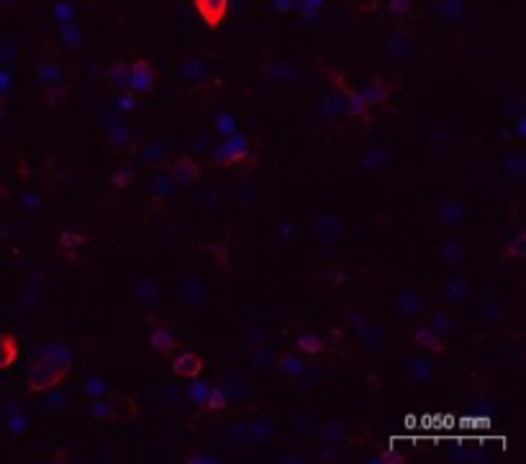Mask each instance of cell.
<instances>
[{
  "mask_svg": "<svg viewBox=\"0 0 526 464\" xmlns=\"http://www.w3.org/2000/svg\"><path fill=\"white\" fill-rule=\"evenodd\" d=\"M72 367V354H69L67 346L52 344L41 349L36 360L31 362L29 369V393H49V390H57L62 385V380L69 374Z\"/></svg>",
  "mask_w": 526,
  "mask_h": 464,
  "instance_id": "cell-1",
  "label": "cell"
},
{
  "mask_svg": "<svg viewBox=\"0 0 526 464\" xmlns=\"http://www.w3.org/2000/svg\"><path fill=\"white\" fill-rule=\"evenodd\" d=\"M252 149H249V139L241 134H229L221 144L213 146V165L216 167H231L239 165L244 159H249Z\"/></svg>",
  "mask_w": 526,
  "mask_h": 464,
  "instance_id": "cell-2",
  "label": "cell"
},
{
  "mask_svg": "<svg viewBox=\"0 0 526 464\" xmlns=\"http://www.w3.org/2000/svg\"><path fill=\"white\" fill-rule=\"evenodd\" d=\"M157 83V72L151 67L149 60H136L131 64V72H128V90H134L136 95H144L149 93Z\"/></svg>",
  "mask_w": 526,
  "mask_h": 464,
  "instance_id": "cell-3",
  "label": "cell"
},
{
  "mask_svg": "<svg viewBox=\"0 0 526 464\" xmlns=\"http://www.w3.org/2000/svg\"><path fill=\"white\" fill-rule=\"evenodd\" d=\"M229 6H231V0H193L196 13L201 15V21L208 29H218L224 23L226 13H229Z\"/></svg>",
  "mask_w": 526,
  "mask_h": 464,
  "instance_id": "cell-4",
  "label": "cell"
},
{
  "mask_svg": "<svg viewBox=\"0 0 526 464\" xmlns=\"http://www.w3.org/2000/svg\"><path fill=\"white\" fill-rule=\"evenodd\" d=\"M103 128H105V136L111 142L113 149H126L131 144V128L123 118H119L116 113H103Z\"/></svg>",
  "mask_w": 526,
  "mask_h": 464,
  "instance_id": "cell-5",
  "label": "cell"
},
{
  "mask_svg": "<svg viewBox=\"0 0 526 464\" xmlns=\"http://www.w3.org/2000/svg\"><path fill=\"white\" fill-rule=\"evenodd\" d=\"M170 177H173L177 187H190L201 180V167H198V162L193 157H180L173 165Z\"/></svg>",
  "mask_w": 526,
  "mask_h": 464,
  "instance_id": "cell-6",
  "label": "cell"
},
{
  "mask_svg": "<svg viewBox=\"0 0 526 464\" xmlns=\"http://www.w3.org/2000/svg\"><path fill=\"white\" fill-rule=\"evenodd\" d=\"M259 72H262V77L267 83H275V85H290V83H295V77H298V72H295L288 62H278V60L262 64Z\"/></svg>",
  "mask_w": 526,
  "mask_h": 464,
  "instance_id": "cell-7",
  "label": "cell"
},
{
  "mask_svg": "<svg viewBox=\"0 0 526 464\" xmlns=\"http://www.w3.org/2000/svg\"><path fill=\"white\" fill-rule=\"evenodd\" d=\"M173 372L177 377H185V380H193L203 372V360L198 357L196 352H180L173 362Z\"/></svg>",
  "mask_w": 526,
  "mask_h": 464,
  "instance_id": "cell-8",
  "label": "cell"
},
{
  "mask_svg": "<svg viewBox=\"0 0 526 464\" xmlns=\"http://www.w3.org/2000/svg\"><path fill=\"white\" fill-rule=\"evenodd\" d=\"M34 77H36V83L46 90V88H54V85L65 83V69H62L60 62L46 60V62H41V64L36 67Z\"/></svg>",
  "mask_w": 526,
  "mask_h": 464,
  "instance_id": "cell-9",
  "label": "cell"
},
{
  "mask_svg": "<svg viewBox=\"0 0 526 464\" xmlns=\"http://www.w3.org/2000/svg\"><path fill=\"white\" fill-rule=\"evenodd\" d=\"M21 357V344L13 334H0V372L11 369Z\"/></svg>",
  "mask_w": 526,
  "mask_h": 464,
  "instance_id": "cell-10",
  "label": "cell"
},
{
  "mask_svg": "<svg viewBox=\"0 0 526 464\" xmlns=\"http://www.w3.org/2000/svg\"><path fill=\"white\" fill-rule=\"evenodd\" d=\"M411 52H414V39H411V34H408V31H396L391 36V41H388V57H391V60H408Z\"/></svg>",
  "mask_w": 526,
  "mask_h": 464,
  "instance_id": "cell-11",
  "label": "cell"
},
{
  "mask_svg": "<svg viewBox=\"0 0 526 464\" xmlns=\"http://www.w3.org/2000/svg\"><path fill=\"white\" fill-rule=\"evenodd\" d=\"M180 77L185 85H193V88H198V85H203L205 80H208V69H205L203 62L198 60H185L180 67Z\"/></svg>",
  "mask_w": 526,
  "mask_h": 464,
  "instance_id": "cell-12",
  "label": "cell"
},
{
  "mask_svg": "<svg viewBox=\"0 0 526 464\" xmlns=\"http://www.w3.org/2000/svg\"><path fill=\"white\" fill-rule=\"evenodd\" d=\"M149 346L154 349V352L167 354V352H173L175 346H177V336H175L167 326H157V329L149 334Z\"/></svg>",
  "mask_w": 526,
  "mask_h": 464,
  "instance_id": "cell-13",
  "label": "cell"
},
{
  "mask_svg": "<svg viewBox=\"0 0 526 464\" xmlns=\"http://www.w3.org/2000/svg\"><path fill=\"white\" fill-rule=\"evenodd\" d=\"M205 295H208V290L201 280H185L180 287V298L185 306H203Z\"/></svg>",
  "mask_w": 526,
  "mask_h": 464,
  "instance_id": "cell-14",
  "label": "cell"
},
{
  "mask_svg": "<svg viewBox=\"0 0 526 464\" xmlns=\"http://www.w3.org/2000/svg\"><path fill=\"white\" fill-rule=\"evenodd\" d=\"M139 159H142V165H149V167H157L162 165L167 159V149L162 142H154V139H149V142L142 144V149H139Z\"/></svg>",
  "mask_w": 526,
  "mask_h": 464,
  "instance_id": "cell-15",
  "label": "cell"
},
{
  "mask_svg": "<svg viewBox=\"0 0 526 464\" xmlns=\"http://www.w3.org/2000/svg\"><path fill=\"white\" fill-rule=\"evenodd\" d=\"M388 159H391V151L375 146V149L365 151L360 157V170H365V172H377V170H383V167L388 165Z\"/></svg>",
  "mask_w": 526,
  "mask_h": 464,
  "instance_id": "cell-16",
  "label": "cell"
},
{
  "mask_svg": "<svg viewBox=\"0 0 526 464\" xmlns=\"http://www.w3.org/2000/svg\"><path fill=\"white\" fill-rule=\"evenodd\" d=\"M396 300H398L396 308H398V313L403 315V318H414L421 308H424V303H421V298L414 290H403Z\"/></svg>",
  "mask_w": 526,
  "mask_h": 464,
  "instance_id": "cell-17",
  "label": "cell"
},
{
  "mask_svg": "<svg viewBox=\"0 0 526 464\" xmlns=\"http://www.w3.org/2000/svg\"><path fill=\"white\" fill-rule=\"evenodd\" d=\"M342 95H344L346 113H352L354 118H367V108L365 97L360 95V90H349V88H342Z\"/></svg>",
  "mask_w": 526,
  "mask_h": 464,
  "instance_id": "cell-18",
  "label": "cell"
},
{
  "mask_svg": "<svg viewBox=\"0 0 526 464\" xmlns=\"http://www.w3.org/2000/svg\"><path fill=\"white\" fill-rule=\"evenodd\" d=\"M414 341L419 346H424V349H431V352H442L444 349L442 334H436L431 326H421V329L414 334Z\"/></svg>",
  "mask_w": 526,
  "mask_h": 464,
  "instance_id": "cell-19",
  "label": "cell"
},
{
  "mask_svg": "<svg viewBox=\"0 0 526 464\" xmlns=\"http://www.w3.org/2000/svg\"><path fill=\"white\" fill-rule=\"evenodd\" d=\"M342 228H344V224H342L337 216H323V218L318 216L313 226V231L321 233L323 239H337L339 233H342Z\"/></svg>",
  "mask_w": 526,
  "mask_h": 464,
  "instance_id": "cell-20",
  "label": "cell"
},
{
  "mask_svg": "<svg viewBox=\"0 0 526 464\" xmlns=\"http://www.w3.org/2000/svg\"><path fill=\"white\" fill-rule=\"evenodd\" d=\"M360 95L365 97L367 105H383L388 100V88L383 83H377V80H370L367 85H362Z\"/></svg>",
  "mask_w": 526,
  "mask_h": 464,
  "instance_id": "cell-21",
  "label": "cell"
},
{
  "mask_svg": "<svg viewBox=\"0 0 526 464\" xmlns=\"http://www.w3.org/2000/svg\"><path fill=\"white\" fill-rule=\"evenodd\" d=\"M134 295L142 300L144 306H151V303H157V300H159V287H157V282H154V280L144 278V280H139V282H136Z\"/></svg>",
  "mask_w": 526,
  "mask_h": 464,
  "instance_id": "cell-22",
  "label": "cell"
},
{
  "mask_svg": "<svg viewBox=\"0 0 526 464\" xmlns=\"http://www.w3.org/2000/svg\"><path fill=\"white\" fill-rule=\"evenodd\" d=\"M278 367L288 380H298L303 374V369H306V362H303L298 354H288V357H283V360L278 362Z\"/></svg>",
  "mask_w": 526,
  "mask_h": 464,
  "instance_id": "cell-23",
  "label": "cell"
},
{
  "mask_svg": "<svg viewBox=\"0 0 526 464\" xmlns=\"http://www.w3.org/2000/svg\"><path fill=\"white\" fill-rule=\"evenodd\" d=\"M60 34L67 49H80V46H83V34H80V29L75 26V21L60 23Z\"/></svg>",
  "mask_w": 526,
  "mask_h": 464,
  "instance_id": "cell-24",
  "label": "cell"
},
{
  "mask_svg": "<svg viewBox=\"0 0 526 464\" xmlns=\"http://www.w3.org/2000/svg\"><path fill=\"white\" fill-rule=\"evenodd\" d=\"M175 180L170 177V175H159L157 180L151 182V195H154V200H167L170 195L175 193Z\"/></svg>",
  "mask_w": 526,
  "mask_h": 464,
  "instance_id": "cell-25",
  "label": "cell"
},
{
  "mask_svg": "<svg viewBox=\"0 0 526 464\" xmlns=\"http://www.w3.org/2000/svg\"><path fill=\"white\" fill-rule=\"evenodd\" d=\"M321 113L323 116H342V113H346L344 97L339 95V93H329V95L321 100Z\"/></svg>",
  "mask_w": 526,
  "mask_h": 464,
  "instance_id": "cell-26",
  "label": "cell"
},
{
  "mask_svg": "<svg viewBox=\"0 0 526 464\" xmlns=\"http://www.w3.org/2000/svg\"><path fill=\"white\" fill-rule=\"evenodd\" d=\"M128 72H131V64L126 62H119L111 67V85L116 90H128Z\"/></svg>",
  "mask_w": 526,
  "mask_h": 464,
  "instance_id": "cell-27",
  "label": "cell"
},
{
  "mask_svg": "<svg viewBox=\"0 0 526 464\" xmlns=\"http://www.w3.org/2000/svg\"><path fill=\"white\" fill-rule=\"evenodd\" d=\"M205 408L213 413L218 411H226V405H229V395L224 393V388H210L208 395H205Z\"/></svg>",
  "mask_w": 526,
  "mask_h": 464,
  "instance_id": "cell-28",
  "label": "cell"
},
{
  "mask_svg": "<svg viewBox=\"0 0 526 464\" xmlns=\"http://www.w3.org/2000/svg\"><path fill=\"white\" fill-rule=\"evenodd\" d=\"M298 349L306 354H318L323 349V341L318 334H313V331H306V334H301L298 336Z\"/></svg>",
  "mask_w": 526,
  "mask_h": 464,
  "instance_id": "cell-29",
  "label": "cell"
},
{
  "mask_svg": "<svg viewBox=\"0 0 526 464\" xmlns=\"http://www.w3.org/2000/svg\"><path fill=\"white\" fill-rule=\"evenodd\" d=\"M431 372H434L431 362H426V360H411V362H408V374H411L416 382L429 380V377H431Z\"/></svg>",
  "mask_w": 526,
  "mask_h": 464,
  "instance_id": "cell-30",
  "label": "cell"
},
{
  "mask_svg": "<svg viewBox=\"0 0 526 464\" xmlns=\"http://www.w3.org/2000/svg\"><path fill=\"white\" fill-rule=\"evenodd\" d=\"M321 439L326 442V446H342V439H344V428H342V423H329V426L321 431Z\"/></svg>",
  "mask_w": 526,
  "mask_h": 464,
  "instance_id": "cell-31",
  "label": "cell"
},
{
  "mask_svg": "<svg viewBox=\"0 0 526 464\" xmlns=\"http://www.w3.org/2000/svg\"><path fill=\"white\" fill-rule=\"evenodd\" d=\"M80 244H83V233H80V231L65 228V231L60 233V249H62V252H72V249H77Z\"/></svg>",
  "mask_w": 526,
  "mask_h": 464,
  "instance_id": "cell-32",
  "label": "cell"
},
{
  "mask_svg": "<svg viewBox=\"0 0 526 464\" xmlns=\"http://www.w3.org/2000/svg\"><path fill=\"white\" fill-rule=\"evenodd\" d=\"M442 18H450V21H457L459 15H465V3L462 0H444L442 3Z\"/></svg>",
  "mask_w": 526,
  "mask_h": 464,
  "instance_id": "cell-33",
  "label": "cell"
},
{
  "mask_svg": "<svg viewBox=\"0 0 526 464\" xmlns=\"http://www.w3.org/2000/svg\"><path fill=\"white\" fill-rule=\"evenodd\" d=\"M111 413H113V405L108 403V400H103V397H93V400H90V416H93V418L105 421V418H111Z\"/></svg>",
  "mask_w": 526,
  "mask_h": 464,
  "instance_id": "cell-34",
  "label": "cell"
},
{
  "mask_svg": "<svg viewBox=\"0 0 526 464\" xmlns=\"http://www.w3.org/2000/svg\"><path fill=\"white\" fill-rule=\"evenodd\" d=\"M444 295L452 300V303H457V300H462L467 295V285H465V280H459V278H454L452 280L447 287H444Z\"/></svg>",
  "mask_w": 526,
  "mask_h": 464,
  "instance_id": "cell-35",
  "label": "cell"
},
{
  "mask_svg": "<svg viewBox=\"0 0 526 464\" xmlns=\"http://www.w3.org/2000/svg\"><path fill=\"white\" fill-rule=\"evenodd\" d=\"M247 431H249V439H270V434H272V428H270V421H252V426H247Z\"/></svg>",
  "mask_w": 526,
  "mask_h": 464,
  "instance_id": "cell-36",
  "label": "cell"
},
{
  "mask_svg": "<svg viewBox=\"0 0 526 464\" xmlns=\"http://www.w3.org/2000/svg\"><path fill=\"white\" fill-rule=\"evenodd\" d=\"M83 390L88 393L90 397H103L105 395V382L100 380V377H85V382H83Z\"/></svg>",
  "mask_w": 526,
  "mask_h": 464,
  "instance_id": "cell-37",
  "label": "cell"
},
{
  "mask_svg": "<svg viewBox=\"0 0 526 464\" xmlns=\"http://www.w3.org/2000/svg\"><path fill=\"white\" fill-rule=\"evenodd\" d=\"M134 177H136V172L131 170V167H121V170H116V172L111 175V182L116 187H128Z\"/></svg>",
  "mask_w": 526,
  "mask_h": 464,
  "instance_id": "cell-38",
  "label": "cell"
},
{
  "mask_svg": "<svg viewBox=\"0 0 526 464\" xmlns=\"http://www.w3.org/2000/svg\"><path fill=\"white\" fill-rule=\"evenodd\" d=\"M119 111L121 113H131L139 105V97H136V93L134 90H121V95H119Z\"/></svg>",
  "mask_w": 526,
  "mask_h": 464,
  "instance_id": "cell-39",
  "label": "cell"
},
{
  "mask_svg": "<svg viewBox=\"0 0 526 464\" xmlns=\"http://www.w3.org/2000/svg\"><path fill=\"white\" fill-rule=\"evenodd\" d=\"M208 390L210 388L205 385V382H193V385L188 388V397L196 405H203L205 403V395H208Z\"/></svg>",
  "mask_w": 526,
  "mask_h": 464,
  "instance_id": "cell-40",
  "label": "cell"
},
{
  "mask_svg": "<svg viewBox=\"0 0 526 464\" xmlns=\"http://www.w3.org/2000/svg\"><path fill=\"white\" fill-rule=\"evenodd\" d=\"M213 126H216V131H218L221 136L234 134V118L229 116V113H218L216 121H213Z\"/></svg>",
  "mask_w": 526,
  "mask_h": 464,
  "instance_id": "cell-41",
  "label": "cell"
},
{
  "mask_svg": "<svg viewBox=\"0 0 526 464\" xmlns=\"http://www.w3.org/2000/svg\"><path fill=\"white\" fill-rule=\"evenodd\" d=\"M52 11H54V18H57L60 23L72 21V18H75V8L69 6V3H62V0H60V3H54Z\"/></svg>",
  "mask_w": 526,
  "mask_h": 464,
  "instance_id": "cell-42",
  "label": "cell"
},
{
  "mask_svg": "<svg viewBox=\"0 0 526 464\" xmlns=\"http://www.w3.org/2000/svg\"><path fill=\"white\" fill-rule=\"evenodd\" d=\"M431 323H434L431 329H434L436 334H447V331L452 329V326H450V323H452V318H450V315H447V313H444V311H436V313L431 315Z\"/></svg>",
  "mask_w": 526,
  "mask_h": 464,
  "instance_id": "cell-43",
  "label": "cell"
},
{
  "mask_svg": "<svg viewBox=\"0 0 526 464\" xmlns=\"http://www.w3.org/2000/svg\"><path fill=\"white\" fill-rule=\"evenodd\" d=\"M23 428H26V418L18 413V408H13V416L8 413V431L18 436V434H23Z\"/></svg>",
  "mask_w": 526,
  "mask_h": 464,
  "instance_id": "cell-44",
  "label": "cell"
},
{
  "mask_svg": "<svg viewBox=\"0 0 526 464\" xmlns=\"http://www.w3.org/2000/svg\"><path fill=\"white\" fill-rule=\"evenodd\" d=\"M65 93H67V88H65V83L54 85V88H46L44 95H46V105H60L62 97H65Z\"/></svg>",
  "mask_w": 526,
  "mask_h": 464,
  "instance_id": "cell-45",
  "label": "cell"
},
{
  "mask_svg": "<svg viewBox=\"0 0 526 464\" xmlns=\"http://www.w3.org/2000/svg\"><path fill=\"white\" fill-rule=\"evenodd\" d=\"M226 434H229V439L231 442H247L249 439V431L244 423H231V426L226 428Z\"/></svg>",
  "mask_w": 526,
  "mask_h": 464,
  "instance_id": "cell-46",
  "label": "cell"
},
{
  "mask_svg": "<svg viewBox=\"0 0 526 464\" xmlns=\"http://www.w3.org/2000/svg\"><path fill=\"white\" fill-rule=\"evenodd\" d=\"M321 3L323 0H301V11L306 18H316V13L321 11Z\"/></svg>",
  "mask_w": 526,
  "mask_h": 464,
  "instance_id": "cell-47",
  "label": "cell"
},
{
  "mask_svg": "<svg viewBox=\"0 0 526 464\" xmlns=\"http://www.w3.org/2000/svg\"><path fill=\"white\" fill-rule=\"evenodd\" d=\"M442 216L447 218V224H457V218L462 216V205L452 203V205H447V208L442 210Z\"/></svg>",
  "mask_w": 526,
  "mask_h": 464,
  "instance_id": "cell-48",
  "label": "cell"
},
{
  "mask_svg": "<svg viewBox=\"0 0 526 464\" xmlns=\"http://www.w3.org/2000/svg\"><path fill=\"white\" fill-rule=\"evenodd\" d=\"M388 6H391V13L393 15H406L408 8H411V0H391Z\"/></svg>",
  "mask_w": 526,
  "mask_h": 464,
  "instance_id": "cell-49",
  "label": "cell"
},
{
  "mask_svg": "<svg viewBox=\"0 0 526 464\" xmlns=\"http://www.w3.org/2000/svg\"><path fill=\"white\" fill-rule=\"evenodd\" d=\"M508 254H511V257H524V236H521V233H516V236H513V241L508 244Z\"/></svg>",
  "mask_w": 526,
  "mask_h": 464,
  "instance_id": "cell-50",
  "label": "cell"
},
{
  "mask_svg": "<svg viewBox=\"0 0 526 464\" xmlns=\"http://www.w3.org/2000/svg\"><path fill=\"white\" fill-rule=\"evenodd\" d=\"M508 170H511L516 177H521V175H524V157H521V154H513L511 162H508Z\"/></svg>",
  "mask_w": 526,
  "mask_h": 464,
  "instance_id": "cell-51",
  "label": "cell"
},
{
  "mask_svg": "<svg viewBox=\"0 0 526 464\" xmlns=\"http://www.w3.org/2000/svg\"><path fill=\"white\" fill-rule=\"evenodd\" d=\"M267 357H270V352H267V349H262V354L255 352V354H252V367L264 369V367H267V364H264V362H267Z\"/></svg>",
  "mask_w": 526,
  "mask_h": 464,
  "instance_id": "cell-52",
  "label": "cell"
},
{
  "mask_svg": "<svg viewBox=\"0 0 526 464\" xmlns=\"http://www.w3.org/2000/svg\"><path fill=\"white\" fill-rule=\"evenodd\" d=\"M8 85H11V72L6 67H0V95L8 93Z\"/></svg>",
  "mask_w": 526,
  "mask_h": 464,
  "instance_id": "cell-53",
  "label": "cell"
},
{
  "mask_svg": "<svg viewBox=\"0 0 526 464\" xmlns=\"http://www.w3.org/2000/svg\"><path fill=\"white\" fill-rule=\"evenodd\" d=\"M13 49H11V46H0V67H6V64H8V62H11V60H13Z\"/></svg>",
  "mask_w": 526,
  "mask_h": 464,
  "instance_id": "cell-54",
  "label": "cell"
},
{
  "mask_svg": "<svg viewBox=\"0 0 526 464\" xmlns=\"http://www.w3.org/2000/svg\"><path fill=\"white\" fill-rule=\"evenodd\" d=\"M295 3H298V0H275V8H278L280 13H288V11H293Z\"/></svg>",
  "mask_w": 526,
  "mask_h": 464,
  "instance_id": "cell-55",
  "label": "cell"
},
{
  "mask_svg": "<svg viewBox=\"0 0 526 464\" xmlns=\"http://www.w3.org/2000/svg\"><path fill=\"white\" fill-rule=\"evenodd\" d=\"M60 403H65V397H62V395H57V397H49V400H46V411H54V408H57V411H62V405Z\"/></svg>",
  "mask_w": 526,
  "mask_h": 464,
  "instance_id": "cell-56",
  "label": "cell"
},
{
  "mask_svg": "<svg viewBox=\"0 0 526 464\" xmlns=\"http://www.w3.org/2000/svg\"><path fill=\"white\" fill-rule=\"evenodd\" d=\"M442 254L450 257V259H457V257H459V247H457V244H450L447 249H442Z\"/></svg>",
  "mask_w": 526,
  "mask_h": 464,
  "instance_id": "cell-57",
  "label": "cell"
},
{
  "mask_svg": "<svg viewBox=\"0 0 526 464\" xmlns=\"http://www.w3.org/2000/svg\"><path fill=\"white\" fill-rule=\"evenodd\" d=\"M29 3H31V0H29Z\"/></svg>",
  "mask_w": 526,
  "mask_h": 464,
  "instance_id": "cell-58",
  "label": "cell"
}]
</instances>
